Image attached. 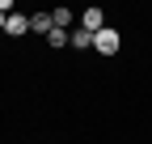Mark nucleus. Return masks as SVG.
Here are the masks:
<instances>
[{
    "instance_id": "6e6552de",
    "label": "nucleus",
    "mask_w": 152,
    "mask_h": 144,
    "mask_svg": "<svg viewBox=\"0 0 152 144\" xmlns=\"http://www.w3.org/2000/svg\"><path fill=\"white\" fill-rule=\"evenodd\" d=\"M4 21H9V17H4V13H0V30H4Z\"/></svg>"
},
{
    "instance_id": "7ed1b4c3",
    "label": "nucleus",
    "mask_w": 152,
    "mask_h": 144,
    "mask_svg": "<svg viewBox=\"0 0 152 144\" xmlns=\"http://www.w3.org/2000/svg\"><path fill=\"white\" fill-rule=\"evenodd\" d=\"M4 34H13V38H21V34H30V17L26 13H13L4 21Z\"/></svg>"
},
{
    "instance_id": "0eeeda50",
    "label": "nucleus",
    "mask_w": 152,
    "mask_h": 144,
    "mask_svg": "<svg viewBox=\"0 0 152 144\" xmlns=\"http://www.w3.org/2000/svg\"><path fill=\"white\" fill-rule=\"evenodd\" d=\"M0 13H4V17H13V0H0Z\"/></svg>"
},
{
    "instance_id": "423d86ee",
    "label": "nucleus",
    "mask_w": 152,
    "mask_h": 144,
    "mask_svg": "<svg viewBox=\"0 0 152 144\" xmlns=\"http://www.w3.org/2000/svg\"><path fill=\"white\" fill-rule=\"evenodd\" d=\"M47 47H68V30H51L47 34Z\"/></svg>"
},
{
    "instance_id": "20e7f679",
    "label": "nucleus",
    "mask_w": 152,
    "mask_h": 144,
    "mask_svg": "<svg viewBox=\"0 0 152 144\" xmlns=\"http://www.w3.org/2000/svg\"><path fill=\"white\" fill-rule=\"evenodd\" d=\"M68 47H76V51H89V47H93V34H89V30H80V26H76V30L68 34Z\"/></svg>"
},
{
    "instance_id": "f03ea898",
    "label": "nucleus",
    "mask_w": 152,
    "mask_h": 144,
    "mask_svg": "<svg viewBox=\"0 0 152 144\" xmlns=\"http://www.w3.org/2000/svg\"><path fill=\"white\" fill-rule=\"evenodd\" d=\"M80 30H89L93 38H97V34L106 30V13H102L97 4H93V9H85V13H80Z\"/></svg>"
},
{
    "instance_id": "39448f33",
    "label": "nucleus",
    "mask_w": 152,
    "mask_h": 144,
    "mask_svg": "<svg viewBox=\"0 0 152 144\" xmlns=\"http://www.w3.org/2000/svg\"><path fill=\"white\" fill-rule=\"evenodd\" d=\"M30 30H34V34H51V30H55L51 13H34V17H30Z\"/></svg>"
},
{
    "instance_id": "f257e3e1",
    "label": "nucleus",
    "mask_w": 152,
    "mask_h": 144,
    "mask_svg": "<svg viewBox=\"0 0 152 144\" xmlns=\"http://www.w3.org/2000/svg\"><path fill=\"white\" fill-rule=\"evenodd\" d=\"M118 47H123V34L114 30V26H106V30L97 34V38H93V51H97V55H114Z\"/></svg>"
}]
</instances>
